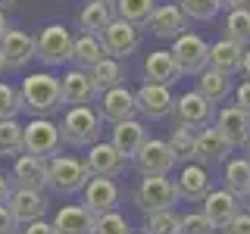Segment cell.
I'll return each mask as SVG.
<instances>
[{
    "instance_id": "1",
    "label": "cell",
    "mask_w": 250,
    "mask_h": 234,
    "mask_svg": "<svg viewBox=\"0 0 250 234\" xmlns=\"http://www.w3.org/2000/svg\"><path fill=\"white\" fill-rule=\"evenodd\" d=\"M22 97V113H31L35 119H50L53 113L62 106V91H60V78L50 72H35L22 81L19 88Z\"/></svg>"
},
{
    "instance_id": "2",
    "label": "cell",
    "mask_w": 250,
    "mask_h": 234,
    "mask_svg": "<svg viewBox=\"0 0 250 234\" xmlns=\"http://www.w3.org/2000/svg\"><path fill=\"white\" fill-rule=\"evenodd\" d=\"M60 137L62 144L75 147V150H82V147H91L100 140V116L94 106H72L62 113V122H60Z\"/></svg>"
},
{
    "instance_id": "3",
    "label": "cell",
    "mask_w": 250,
    "mask_h": 234,
    "mask_svg": "<svg viewBox=\"0 0 250 234\" xmlns=\"http://www.w3.org/2000/svg\"><path fill=\"white\" fill-rule=\"evenodd\" d=\"M91 181V172L84 166V159L69 153H60L47 162V187L60 197H69V194H82L84 184Z\"/></svg>"
},
{
    "instance_id": "4",
    "label": "cell",
    "mask_w": 250,
    "mask_h": 234,
    "mask_svg": "<svg viewBox=\"0 0 250 234\" xmlns=\"http://www.w3.org/2000/svg\"><path fill=\"white\" fill-rule=\"evenodd\" d=\"M72 47L75 38L66 25H44L35 35V59H41L44 66H66L72 62Z\"/></svg>"
},
{
    "instance_id": "5",
    "label": "cell",
    "mask_w": 250,
    "mask_h": 234,
    "mask_svg": "<svg viewBox=\"0 0 250 234\" xmlns=\"http://www.w3.org/2000/svg\"><path fill=\"white\" fill-rule=\"evenodd\" d=\"M169 53H172V59H175V66H178L182 75H200V72H207V66H209V44L203 41L200 35H194V31L175 38Z\"/></svg>"
},
{
    "instance_id": "6",
    "label": "cell",
    "mask_w": 250,
    "mask_h": 234,
    "mask_svg": "<svg viewBox=\"0 0 250 234\" xmlns=\"http://www.w3.org/2000/svg\"><path fill=\"white\" fill-rule=\"evenodd\" d=\"M172 116H175V125L182 128H191V131H203V128H213L216 122V106L209 103L207 97H200L197 91H188L175 100L172 106Z\"/></svg>"
},
{
    "instance_id": "7",
    "label": "cell",
    "mask_w": 250,
    "mask_h": 234,
    "mask_svg": "<svg viewBox=\"0 0 250 234\" xmlns=\"http://www.w3.org/2000/svg\"><path fill=\"white\" fill-rule=\"evenodd\" d=\"M25 153L38 156V159H47L50 162L53 156H60V147H62V137H60V125L50 122V119H31L25 122Z\"/></svg>"
},
{
    "instance_id": "8",
    "label": "cell",
    "mask_w": 250,
    "mask_h": 234,
    "mask_svg": "<svg viewBox=\"0 0 250 234\" xmlns=\"http://www.w3.org/2000/svg\"><path fill=\"white\" fill-rule=\"evenodd\" d=\"M175 184L169 178H141V184L135 187V203L141 206V213L150 215V213H169L175 209Z\"/></svg>"
},
{
    "instance_id": "9",
    "label": "cell",
    "mask_w": 250,
    "mask_h": 234,
    "mask_svg": "<svg viewBox=\"0 0 250 234\" xmlns=\"http://www.w3.org/2000/svg\"><path fill=\"white\" fill-rule=\"evenodd\" d=\"M135 169L141 178H166L175 169V156H172L169 144L160 137H147V144L135 156Z\"/></svg>"
},
{
    "instance_id": "10",
    "label": "cell",
    "mask_w": 250,
    "mask_h": 234,
    "mask_svg": "<svg viewBox=\"0 0 250 234\" xmlns=\"http://www.w3.org/2000/svg\"><path fill=\"white\" fill-rule=\"evenodd\" d=\"M119 200H122V194H119V184H116L113 178H91L82 191V206L88 209L94 218H100L106 213H116V209H119Z\"/></svg>"
},
{
    "instance_id": "11",
    "label": "cell",
    "mask_w": 250,
    "mask_h": 234,
    "mask_svg": "<svg viewBox=\"0 0 250 234\" xmlns=\"http://www.w3.org/2000/svg\"><path fill=\"white\" fill-rule=\"evenodd\" d=\"M60 91H62V106H91L100 100V91L97 84H94L91 72H84V69H69L66 75H60Z\"/></svg>"
},
{
    "instance_id": "12",
    "label": "cell",
    "mask_w": 250,
    "mask_h": 234,
    "mask_svg": "<svg viewBox=\"0 0 250 234\" xmlns=\"http://www.w3.org/2000/svg\"><path fill=\"white\" fill-rule=\"evenodd\" d=\"M100 44H104V50H106V57H113V59H128L131 53H138V47H141V28L135 25H128V22H122V19H113L109 22V28L100 35Z\"/></svg>"
},
{
    "instance_id": "13",
    "label": "cell",
    "mask_w": 250,
    "mask_h": 234,
    "mask_svg": "<svg viewBox=\"0 0 250 234\" xmlns=\"http://www.w3.org/2000/svg\"><path fill=\"white\" fill-rule=\"evenodd\" d=\"M138 106H135V91H128L125 84L113 91H104L97 100V116L100 122H109V125H119V122H128L135 119Z\"/></svg>"
},
{
    "instance_id": "14",
    "label": "cell",
    "mask_w": 250,
    "mask_h": 234,
    "mask_svg": "<svg viewBox=\"0 0 250 234\" xmlns=\"http://www.w3.org/2000/svg\"><path fill=\"white\" fill-rule=\"evenodd\" d=\"M241 213H244V200L234 197L231 191H225V187H219V191H209L207 200H203V215L209 218V225H213L216 231H222L229 222H234Z\"/></svg>"
},
{
    "instance_id": "15",
    "label": "cell",
    "mask_w": 250,
    "mask_h": 234,
    "mask_svg": "<svg viewBox=\"0 0 250 234\" xmlns=\"http://www.w3.org/2000/svg\"><path fill=\"white\" fill-rule=\"evenodd\" d=\"M213 128L222 135V140L234 150V147H244L247 140H250V116L244 113V109H238L234 103H229V106L216 109Z\"/></svg>"
},
{
    "instance_id": "16",
    "label": "cell",
    "mask_w": 250,
    "mask_h": 234,
    "mask_svg": "<svg viewBox=\"0 0 250 234\" xmlns=\"http://www.w3.org/2000/svg\"><path fill=\"white\" fill-rule=\"evenodd\" d=\"M0 57H3V69H25L35 59V35L25 28H10L0 41Z\"/></svg>"
},
{
    "instance_id": "17",
    "label": "cell",
    "mask_w": 250,
    "mask_h": 234,
    "mask_svg": "<svg viewBox=\"0 0 250 234\" xmlns=\"http://www.w3.org/2000/svg\"><path fill=\"white\" fill-rule=\"evenodd\" d=\"M10 181H13V191H44L47 187V159H38L31 153L16 156Z\"/></svg>"
},
{
    "instance_id": "18",
    "label": "cell",
    "mask_w": 250,
    "mask_h": 234,
    "mask_svg": "<svg viewBox=\"0 0 250 234\" xmlns=\"http://www.w3.org/2000/svg\"><path fill=\"white\" fill-rule=\"evenodd\" d=\"M135 106L138 113L144 116V119H166L172 113V106H175V97H172L169 88H163V84H141L135 91Z\"/></svg>"
},
{
    "instance_id": "19",
    "label": "cell",
    "mask_w": 250,
    "mask_h": 234,
    "mask_svg": "<svg viewBox=\"0 0 250 234\" xmlns=\"http://www.w3.org/2000/svg\"><path fill=\"white\" fill-rule=\"evenodd\" d=\"M84 166H88L91 178H116V175H122L125 159L109 140H97L88 150V156H84Z\"/></svg>"
},
{
    "instance_id": "20",
    "label": "cell",
    "mask_w": 250,
    "mask_h": 234,
    "mask_svg": "<svg viewBox=\"0 0 250 234\" xmlns=\"http://www.w3.org/2000/svg\"><path fill=\"white\" fill-rule=\"evenodd\" d=\"M47 194L44 191H13L10 200H6V209L16 215L19 225H31V222H41L47 215Z\"/></svg>"
},
{
    "instance_id": "21",
    "label": "cell",
    "mask_w": 250,
    "mask_h": 234,
    "mask_svg": "<svg viewBox=\"0 0 250 234\" xmlns=\"http://www.w3.org/2000/svg\"><path fill=\"white\" fill-rule=\"evenodd\" d=\"M172 184H175L178 200H191V203L207 200V194L213 191V187H209L207 169L197 166V162H188V166H182V172H178V178H175Z\"/></svg>"
},
{
    "instance_id": "22",
    "label": "cell",
    "mask_w": 250,
    "mask_h": 234,
    "mask_svg": "<svg viewBox=\"0 0 250 234\" xmlns=\"http://www.w3.org/2000/svg\"><path fill=\"white\" fill-rule=\"evenodd\" d=\"M147 28H150L156 38H169V41H175V38L188 35V16L178 10L175 3H160L153 10L150 22H147Z\"/></svg>"
},
{
    "instance_id": "23",
    "label": "cell",
    "mask_w": 250,
    "mask_h": 234,
    "mask_svg": "<svg viewBox=\"0 0 250 234\" xmlns=\"http://www.w3.org/2000/svg\"><path fill=\"white\" fill-rule=\"evenodd\" d=\"M109 144H113L116 150L122 153V159H135L138 150L147 144V128H144V122L128 119V122L113 125V131H109Z\"/></svg>"
},
{
    "instance_id": "24",
    "label": "cell",
    "mask_w": 250,
    "mask_h": 234,
    "mask_svg": "<svg viewBox=\"0 0 250 234\" xmlns=\"http://www.w3.org/2000/svg\"><path fill=\"white\" fill-rule=\"evenodd\" d=\"M231 153V147L222 140V135H219L216 128H203L197 131V140H194V162L197 166H216V162H225Z\"/></svg>"
},
{
    "instance_id": "25",
    "label": "cell",
    "mask_w": 250,
    "mask_h": 234,
    "mask_svg": "<svg viewBox=\"0 0 250 234\" xmlns=\"http://www.w3.org/2000/svg\"><path fill=\"white\" fill-rule=\"evenodd\" d=\"M244 50L247 47H238L234 41H225V38H219L216 44H209V66L213 72L219 75H238L241 72V62H244Z\"/></svg>"
},
{
    "instance_id": "26",
    "label": "cell",
    "mask_w": 250,
    "mask_h": 234,
    "mask_svg": "<svg viewBox=\"0 0 250 234\" xmlns=\"http://www.w3.org/2000/svg\"><path fill=\"white\" fill-rule=\"evenodd\" d=\"M178 66L175 59H172L169 50H150L144 59V84H163V88H169V84L178 81Z\"/></svg>"
},
{
    "instance_id": "27",
    "label": "cell",
    "mask_w": 250,
    "mask_h": 234,
    "mask_svg": "<svg viewBox=\"0 0 250 234\" xmlns=\"http://www.w3.org/2000/svg\"><path fill=\"white\" fill-rule=\"evenodd\" d=\"M53 231L57 234H91L94 231V215L82 206V203L60 206L57 215H53Z\"/></svg>"
},
{
    "instance_id": "28",
    "label": "cell",
    "mask_w": 250,
    "mask_h": 234,
    "mask_svg": "<svg viewBox=\"0 0 250 234\" xmlns=\"http://www.w3.org/2000/svg\"><path fill=\"white\" fill-rule=\"evenodd\" d=\"M104 59H106V50H104V44H100V38H94V35H78L75 38V47H72V66L75 69L91 72V69Z\"/></svg>"
},
{
    "instance_id": "29",
    "label": "cell",
    "mask_w": 250,
    "mask_h": 234,
    "mask_svg": "<svg viewBox=\"0 0 250 234\" xmlns=\"http://www.w3.org/2000/svg\"><path fill=\"white\" fill-rule=\"evenodd\" d=\"M113 19H116L113 6H106V3H84V10L78 13V28H82V35L100 38L109 28Z\"/></svg>"
},
{
    "instance_id": "30",
    "label": "cell",
    "mask_w": 250,
    "mask_h": 234,
    "mask_svg": "<svg viewBox=\"0 0 250 234\" xmlns=\"http://www.w3.org/2000/svg\"><path fill=\"white\" fill-rule=\"evenodd\" d=\"M153 10H156V0H116L113 3L116 19L128 22V25H135V28H147Z\"/></svg>"
},
{
    "instance_id": "31",
    "label": "cell",
    "mask_w": 250,
    "mask_h": 234,
    "mask_svg": "<svg viewBox=\"0 0 250 234\" xmlns=\"http://www.w3.org/2000/svg\"><path fill=\"white\" fill-rule=\"evenodd\" d=\"M225 191L244 200L250 194V159L247 156H234L225 162Z\"/></svg>"
},
{
    "instance_id": "32",
    "label": "cell",
    "mask_w": 250,
    "mask_h": 234,
    "mask_svg": "<svg viewBox=\"0 0 250 234\" xmlns=\"http://www.w3.org/2000/svg\"><path fill=\"white\" fill-rule=\"evenodd\" d=\"M197 94L200 97H207L209 103H222L225 97L231 94V78L229 75H219L213 72V69H207V72H200L197 75Z\"/></svg>"
},
{
    "instance_id": "33",
    "label": "cell",
    "mask_w": 250,
    "mask_h": 234,
    "mask_svg": "<svg viewBox=\"0 0 250 234\" xmlns=\"http://www.w3.org/2000/svg\"><path fill=\"white\" fill-rule=\"evenodd\" d=\"M91 78H94V84H97V91L104 94V91H113V88H119V84H125V69H122L119 59L106 57L104 62H97V66L91 69Z\"/></svg>"
},
{
    "instance_id": "34",
    "label": "cell",
    "mask_w": 250,
    "mask_h": 234,
    "mask_svg": "<svg viewBox=\"0 0 250 234\" xmlns=\"http://www.w3.org/2000/svg\"><path fill=\"white\" fill-rule=\"evenodd\" d=\"M22 135H25V125H19V119L0 122V159L25 153V140H22Z\"/></svg>"
},
{
    "instance_id": "35",
    "label": "cell",
    "mask_w": 250,
    "mask_h": 234,
    "mask_svg": "<svg viewBox=\"0 0 250 234\" xmlns=\"http://www.w3.org/2000/svg\"><path fill=\"white\" fill-rule=\"evenodd\" d=\"M222 38L234 41L238 47H250V10H231L225 16Z\"/></svg>"
},
{
    "instance_id": "36",
    "label": "cell",
    "mask_w": 250,
    "mask_h": 234,
    "mask_svg": "<svg viewBox=\"0 0 250 234\" xmlns=\"http://www.w3.org/2000/svg\"><path fill=\"white\" fill-rule=\"evenodd\" d=\"M194 140H197V131H191V128H182V125H175L172 128V135H169V150L172 156H175V162H194Z\"/></svg>"
},
{
    "instance_id": "37",
    "label": "cell",
    "mask_w": 250,
    "mask_h": 234,
    "mask_svg": "<svg viewBox=\"0 0 250 234\" xmlns=\"http://www.w3.org/2000/svg\"><path fill=\"white\" fill-rule=\"evenodd\" d=\"M144 234H182V215L175 209L144 215Z\"/></svg>"
},
{
    "instance_id": "38",
    "label": "cell",
    "mask_w": 250,
    "mask_h": 234,
    "mask_svg": "<svg viewBox=\"0 0 250 234\" xmlns=\"http://www.w3.org/2000/svg\"><path fill=\"white\" fill-rule=\"evenodd\" d=\"M175 6L194 22H209L219 10H222L219 0H175Z\"/></svg>"
},
{
    "instance_id": "39",
    "label": "cell",
    "mask_w": 250,
    "mask_h": 234,
    "mask_svg": "<svg viewBox=\"0 0 250 234\" xmlns=\"http://www.w3.org/2000/svg\"><path fill=\"white\" fill-rule=\"evenodd\" d=\"M22 113V97L13 84L0 81V122H10V119H19Z\"/></svg>"
},
{
    "instance_id": "40",
    "label": "cell",
    "mask_w": 250,
    "mask_h": 234,
    "mask_svg": "<svg viewBox=\"0 0 250 234\" xmlns=\"http://www.w3.org/2000/svg\"><path fill=\"white\" fill-rule=\"evenodd\" d=\"M91 234H131V228H128V222H125V215L116 209V213H106V215L94 218Z\"/></svg>"
},
{
    "instance_id": "41",
    "label": "cell",
    "mask_w": 250,
    "mask_h": 234,
    "mask_svg": "<svg viewBox=\"0 0 250 234\" xmlns=\"http://www.w3.org/2000/svg\"><path fill=\"white\" fill-rule=\"evenodd\" d=\"M182 234H216V228L203 213H188L182 215Z\"/></svg>"
},
{
    "instance_id": "42",
    "label": "cell",
    "mask_w": 250,
    "mask_h": 234,
    "mask_svg": "<svg viewBox=\"0 0 250 234\" xmlns=\"http://www.w3.org/2000/svg\"><path fill=\"white\" fill-rule=\"evenodd\" d=\"M19 228H22V225L16 222V215L6 206H0V234H22Z\"/></svg>"
},
{
    "instance_id": "43",
    "label": "cell",
    "mask_w": 250,
    "mask_h": 234,
    "mask_svg": "<svg viewBox=\"0 0 250 234\" xmlns=\"http://www.w3.org/2000/svg\"><path fill=\"white\" fill-rule=\"evenodd\" d=\"M222 234H250V213H247V209H244L238 218H234V222L225 225Z\"/></svg>"
},
{
    "instance_id": "44",
    "label": "cell",
    "mask_w": 250,
    "mask_h": 234,
    "mask_svg": "<svg viewBox=\"0 0 250 234\" xmlns=\"http://www.w3.org/2000/svg\"><path fill=\"white\" fill-rule=\"evenodd\" d=\"M234 106L244 109V113L250 116V81H241L238 88H234Z\"/></svg>"
},
{
    "instance_id": "45",
    "label": "cell",
    "mask_w": 250,
    "mask_h": 234,
    "mask_svg": "<svg viewBox=\"0 0 250 234\" xmlns=\"http://www.w3.org/2000/svg\"><path fill=\"white\" fill-rule=\"evenodd\" d=\"M22 234H57V231H53V222L41 218V222H31V225H25V231H22Z\"/></svg>"
},
{
    "instance_id": "46",
    "label": "cell",
    "mask_w": 250,
    "mask_h": 234,
    "mask_svg": "<svg viewBox=\"0 0 250 234\" xmlns=\"http://www.w3.org/2000/svg\"><path fill=\"white\" fill-rule=\"evenodd\" d=\"M10 194H13V181H10V175H3V172H0V206H6Z\"/></svg>"
},
{
    "instance_id": "47",
    "label": "cell",
    "mask_w": 250,
    "mask_h": 234,
    "mask_svg": "<svg viewBox=\"0 0 250 234\" xmlns=\"http://www.w3.org/2000/svg\"><path fill=\"white\" fill-rule=\"evenodd\" d=\"M219 6L222 10H250V0H219Z\"/></svg>"
},
{
    "instance_id": "48",
    "label": "cell",
    "mask_w": 250,
    "mask_h": 234,
    "mask_svg": "<svg viewBox=\"0 0 250 234\" xmlns=\"http://www.w3.org/2000/svg\"><path fill=\"white\" fill-rule=\"evenodd\" d=\"M241 72H244V81H250V47L244 50V62H241Z\"/></svg>"
},
{
    "instance_id": "49",
    "label": "cell",
    "mask_w": 250,
    "mask_h": 234,
    "mask_svg": "<svg viewBox=\"0 0 250 234\" xmlns=\"http://www.w3.org/2000/svg\"><path fill=\"white\" fill-rule=\"evenodd\" d=\"M10 31V22H6V13L0 10V41H3V35Z\"/></svg>"
},
{
    "instance_id": "50",
    "label": "cell",
    "mask_w": 250,
    "mask_h": 234,
    "mask_svg": "<svg viewBox=\"0 0 250 234\" xmlns=\"http://www.w3.org/2000/svg\"><path fill=\"white\" fill-rule=\"evenodd\" d=\"M16 3H19V0H0V10L6 13V10H10V6H16Z\"/></svg>"
},
{
    "instance_id": "51",
    "label": "cell",
    "mask_w": 250,
    "mask_h": 234,
    "mask_svg": "<svg viewBox=\"0 0 250 234\" xmlns=\"http://www.w3.org/2000/svg\"><path fill=\"white\" fill-rule=\"evenodd\" d=\"M91 3H106V6H113L116 0H91Z\"/></svg>"
},
{
    "instance_id": "52",
    "label": "cell",
    "mask_w": 250,
    "mask_h": 234,
    "mask_svg": "<svg viewBox=\"0 0 250 234\" xmlns=\"http://www.w3.org/2000/svg\"><path fill=\"white\" fill-rule=\"evenodd\" d=\"M244 209H247V213H250V194H247V197H244Z\"/></svg>"
},
{
    "instance_id": "53",
    "label": "cell",
    "mask_w": 250,
    "mask_h": 234,
    "mask_svg": "<svg viewBox=\"0 0 250 234\" xmlns=\"http://www.w3.org/2000/svg\"><path fill=\"white\" fill-rule=\"evenodd\" d=\"M244 153H247V159H250V140H247V144H244Z\"/></svg>"
},
{
    "instance_id": "54",
    "label": "cell",
    "mask_w": 250,
    "mask_h": 234,
    "mask_svg": "<svg viewBox=\"0 0 250 234\" xmlns=\"http://www.w3.org/2000/svg\"><path fill=\"white\" fill-rule=\"evenodd\" d=\"M0 72H3V57H0Z\"/></svg>"
},
{
    "instance_id": "55",
    "label": "cell",
    "mask_w": 250,
    "mask_h": 234,
    "mask_svg": "<svg viewBox=\"0 0 250 234\" xmlns=\"http://www.w3.org/2000/svg\"><path fill=\"white\" fill-rule=\"evenodd\" d=\"M131 234H135V231H131ZM138 234H144V231H138Z\"/></svg>"
}]
</instances>
